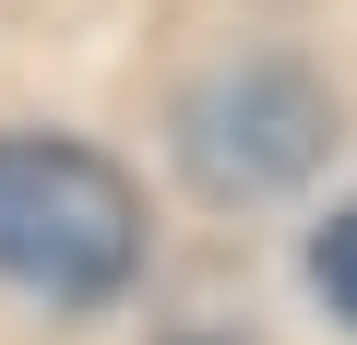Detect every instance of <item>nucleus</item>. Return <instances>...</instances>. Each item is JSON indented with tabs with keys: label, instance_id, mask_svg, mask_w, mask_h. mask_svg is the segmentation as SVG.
<instances>
[{
	"label": "nucleus",
	"instance_id": "7ed1b4c3",
	"mask_svg": "<svg viewBox=\"0 0 357 345\" xmlns=\"http://www.w3.org/2000/svg\"><path fill=\"white\" fill-rule=\"evenodd\" d=\"M310 286L333 298V321H357V203H345V215L310 238Z\"/></svg>",
	"mask_w": 357,
	"mask_h": 345
},
{
	"label": "nucleus",
	"instance_id": "f03ea898",
	"mask_svg": "<svg viewBox=\"0 0 357 345\" xmlns=\"http://www.w3.org/2000/svg\"><path fill=\"white\" fill-rule=\"evenodd\" d=\"M178 155H191V179L215 203H274V191H298L333 155V95L298 60H274V48L215 60L191 95H178Z\"/></svg>",
	"mask_w": 357,
	"mask_h": 345
},
{
	"label": "nucleus",
	"instance_id": "f257e3e1",
	"mask_svg": "<svg viewBox=\"0 0 357 345\" xmlns=\"http://www.w3.org/2000/svg\"><path fill=\"white\" fill-rule=\"evenodd\" d=\"M143 274V191L96 143L0 131V286L48 309H107Z\"/></svg>",
	"mask_w": 357,
	"mask_h": 345
}]
</instances>
